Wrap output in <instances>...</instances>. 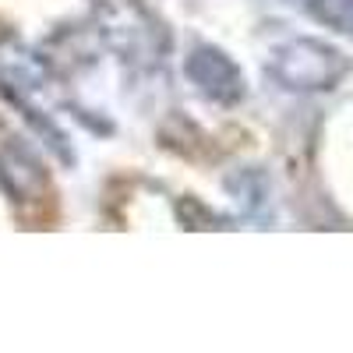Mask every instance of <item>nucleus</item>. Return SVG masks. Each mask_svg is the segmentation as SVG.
<instances>
[{
  "label": "nucleus",
  "mask_w": 353,
  "mask_h": 353,
  "mask_svg": "<svg viewBox=\"0 0 353 353\" xmlns=\"http://www.w3.org/2000/svg\"><path fill=\"white\" fill-rule=\"evenodd\" d=\"M188 74L201 85V92H209L219 103H237L244 96V74L219 50H209V46L194 50V57L188 61Z\"/></svg>",
  "instance_id": "nucleus-2"
},
{
  "label": "nucleus",
  "mask_w": 353,
  "mask_h": 353,
  "mask_svg": "<svg viewBox=\"0 0 353 353\" xmlns=\"http://www.w3.org/2000/svg\"><path fill=\"white\" fill-rule=\"evenodd\" d=\"M0 181L8 184L11 194H18V198H32V194L43 188V173H39V163L28 156L25 149L11 145V149L0 156Z\"/></svg>",
  "instance_id": "nucleus-3"
},
{
  "label": "nucleus",
  "mask_w": 353,
  "mask_h": 353,
  "mask_svg": "<svg viewBox=\"0 0 353 353\" xmlns=\"http://www.w3.org/2000/svg\"><path fill=\"white\" fill-rule=\"evenodd\" d=\"M311 18L336 28V32H353V0H311Z\"/></svg>",
  "instance_id": "nucleus-4"
},
{
  "label": "nucleus",
  "mask_w": 353,
  "mask_h": 353,
  "mask_svg": "<svg viewBox=\"0 0 353 353\" xmlns=\"http://www.w3.org/2000/svg\"><path fill=\"white\" fill-rule=\"evenodd\" d=\"M269 71L293 92H325L346 78L350 61L321 39H290L272 53Z\"/></svg>",
  "instance_id": "nucleus-1"
}]
</instances>
